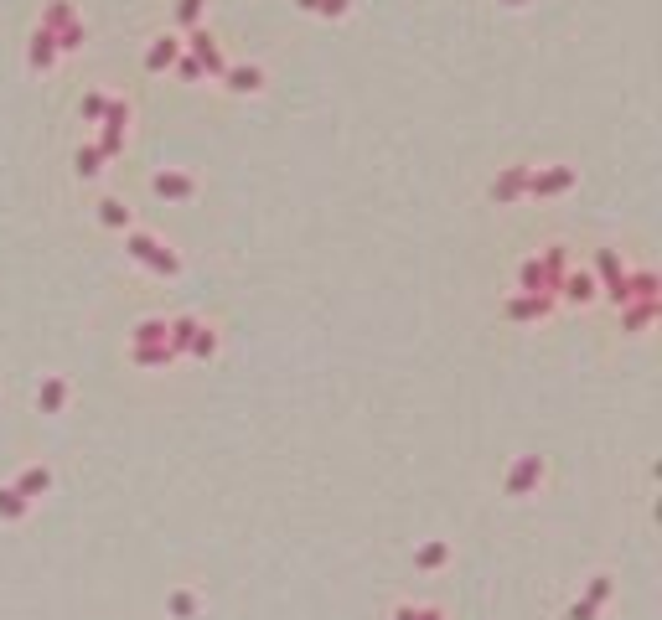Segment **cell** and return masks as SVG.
<instances>
[{
    "label": "cell",
    "instance_id": "3",
    "mask_svg": "<svg viewBox=\"0 0 662 620\" xmlns=\"http://www.w3.org/2000/svg\"><path fill=\"white\" fill-rule=\"evenodd\" d=\"M166 57H176V37H166V42H161L156 52H150V62H156V68H161V62H166Z\"/></svg>",
    "mask_w": 662,
    "mask_h": 620
},
{
    "label": "cell",
    "instance_id": "5",
    "mask_svg": "<svg viewBox=\"0 0 662 620\" xmlns=\"http://www.w3.org/2000/svg\"><path fill=\"white\" fill-rule=\"evenodd\" d=\"M295 6H300V11H316V0H295Z\"/></svg>",
    "mask_w": 662,
    "mask_h": 620
},
{
    "label": "cell",
    "instance_id": "4",
    "mask_svg": "<svg viewBox=\"0 0 662 620\" xmlns=\"http://www.w3.org/2000/svg\"><path fill=\"white\" fill-rule=\"evenodd\" d=\"M47 57H52V37L42 31V37H37V62H47Z\"/></svg>",
    "mask_w": 662,
    "mask_h": 620
},
{
    "label": "cell",
    "instance_id": "2",
    "mask_svg": "<svg viewBox=\"0 0 662 620\" xmlns=\"http://www.w3.org/2000/svg\"><path fill=\"white\" fill-rule=\"evenodd\" d=\"M202 6H207V0H182V6H176V16H182V21H197Z\"/></svg>",
    "mask_w": 662,
    "mask_h": 620
},
{
    "label": "cell",
    "instance_id": "1",
    "mask_svg": "<svg viewBox=\"0 0 662 620\" xmlns=\"http://www.w3.org/2000/svg\"><path fill=\"white\" fill-rule=\"evenodd\" d=\"M316 11H321V16H347L352 0H316Z\"/></svg>",
    "mask_w": 662,
    "mask_h": 620
},
{
    "label": "cell",
    "instance_id": "6",
    "mask_svg": "<svg viewBox=\"0 0 662 620\" xmlns=\"http://www.w3.org/2000/svg\"><path fill=\"white\" fill-rule=\"evenodd\" d=\"M502 6H528V0H502Z\"/></svg>",
    "mask_w": 662,
    "mask_h": 620
}]
</instances>
